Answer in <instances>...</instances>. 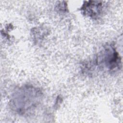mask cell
Segmentation results:
<instances>
[{"instance_id":"cell-1","label":"cell","mask_w":123,"mask_h":123,"mask_svg":"<svg viewBox=\"0 0 123 123\" xmlns=\"http://www.w3.org/2000/svg\"><path fill=\"white\" fill-rule=\"evenodd\" d=\"M99 4H89L84 6V12L89 16H96L98 12Z\"/></svg>"}]
</instances>
